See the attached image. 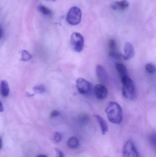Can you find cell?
Segmentation results:
<instances>
[{
    "instance_id": "6da1fadb",
    "label": "cell",
    "mask_w": 156,
    "mask_h": 157,
    "mask_svg": "<svg viewBox=\"0 0 156 157\" xmlns=\"http://www.w3.org/2000/svg\"><path fill=\"white\" fill-rule=\"evenodd\" d=\"M108 119L112 123L120 124L122 121L123 110L117 102L111 101L108 103L105 110Z\"/></svg>"
},
{
    "instance_id": "7a4b0ae2",
    "label": "cell",
    "mask_w": 156,
    "mask_h": 157,
    "mask_svg": "<svg viewBox=\"0 0 156 157\" xmlns=\"http://www.w3.org/2000/svg\"><path fill=\"white\" fill-rule=\"evenodd\" d=\"M123 95L125 98L133 100L136 95L135 85L129 76L122 78Z\"/></svg>"
},
{
    "instance_id": "3957f363",
    "label": "cell",
    "mask_w": 156,
    "mask_h": 157,
    "mask_svg": "<svg viewBox=\"0 0 156 157\" xmlns=\"http://www.w3.org/2000/svg\"><path fill=\"white\" fill-rule=\"evenodd\" d=\"M82 19V12L77 6H73L69 10L67 15V20L70 25H76L80 23Z\"/></svg>"
},
{
    "instance_id": "277c9868",
    "label": "cell",
    "mask_w": 156,
    "mask_h": 157,
    "mask_svg": "<svg viewBox=\"0 0 156 157\" xmlns=\"http://www.w3.org/2000/svg\"><path fill=\"white\" fill-rule=\"evenodd\" d=\"M71 45L74 51L82 52L84 45V39L82 35L78 32L72 33L71 36Z\"/></svg>"
},
{
    "instance_id": "5b68a950",
    "label": "cell",
    "mask_w": 156,
    "mask_h": 157,
    "mask_svg": "<svg viewBox=\"0 0 156 157\" xmlns=\"http://www.w3.org/2000/svg\"><path fill=\"white\" fill-rule=\"evenodd\" d=\"M123 157H139L137 149L131 140H128L124 145Z\"/></svg>"
},
{
    "instance_id": "8992f818",
    "label": "cell",
    "mask_w": 156,
    "mask_h": 157,
    "mask_svg": "<svg viewBox=\"0 0 156 157\" xmlns=\"http://www.w3.org/2000/svg\"><path fill=\"white\" fill-rule=\"evenodd\" d=\"M77 86L79 92L82 94H88L92 90L91 84L83 78H79L77 80Z\"/></svg>"
},
{
    "instance_id": "52a82bcc",
    "label": "cell",
    "mask_w": 156,
    "mask_h": 157,
    "mask_svg": "<svg viewBox=\"0 0 156 157\" xmlns=\"http://www.w3.org/2000/svg\"><path fill=\"white\" fill-rule=\"evenodd\" d=\"M95 95L99 100L105 99L108 96V90L104 85L97 84L94 87Z\"/></svg>"
},
{
    "instance_id": "ba28073f",
    "label": "cell",
    "mask_w": 156,
    "mask_h": 157,
    "mask_svg": "<svg viewBox=\"0 0 156 157\" xmlns=\"http://www.w3.org/2000/svg\"><path fill=\"white\" fill-rule=\"evenodd\" d=\"M109 55L111 57L116 59H121V54L118 52L117 43L114 40L111 39L109 40Z\"/></svg>"
},
{
    "instance_id": "9c48e42d",
    "label": "cell",
    "mask_w": 156,
    "mask_h": 157,
    "mask_svg": "<svg viewBox=\"0 0 156 157\" xmlns=\"http://www.w3.org/2000/svg\"><path fill=\"white\" fill-rule=\"evenodd\" d=\"M134 48L132 43L126 42L124 47V53L123 58L125 60L131 59L134 56Z\"/></svg>"
},
{
    "instance_id": "30bf717a",
    "label": "cell",
    "mask_w": 156,
    "mask_h": 157,
    "mask_svg": "<svg viewBox=\"0 0 156 157\" xmlns=\"http://www.w3.org/2000/svg\"><path fill=\"white\" fill-rule=\"evenodd\" d=\"M96 73L100 81L103 84L106 83L108 80V74L101 65H97L96 67Z\"/></svg>"
},
{
    "instance_id": "8fae6325",
    "label": "cell",
    "mask_w": 156,
    "mask_h": 157,
    "mask_svg": "<svg viewBox=\"0 0 156 157\" xmlns=\"http://www.w3.org/2000/svg\"><path fill=\"white\" fill-rule=\"evenodd\" d=\"M129 3L127 0L116 1L111 4V7L115 11H122L128 8Z\"/></svg>"
},
{
    "instance_id": "7c38bea8",
    "label": "cell",
    "mask_w": 156,
    "mask_h": 157,
    "mask_svg": "<svg viewBox=\"0 0 156 157\" xmlns=\"http://www.w3.org/2000/svg\"><path fill=\"white\" fill-rule=\"evenodd\" d=\"M94 116L96 120H97V121L99 123L101 131L102 134L103 135H105L108 131V125H107L106 121L100 115L95 114L94 115Z\"/></svg>"
},
{
    "instance_id": "4fadbf2b",
    "label": "cell",
    "mask_w": 156,
    "mask_h": 157,
    "mask_svg": "<svg viewBox=\"0 0 156 157\" xmlns=\"http://www.w3.org/2000/svg\"><path fill=\"white\" fill-rule=\"evenodd\" d=\"M116 70L121 79L129 76L127 68L122 63H117L115 65Z\"/></svg>"
},
{
    "instance_id": "5bb4252c",
    "label": "cell",
    "mask_w": 156,
    "mask_h": 157,
    "mask_svg": "<svg viewBox=\"0 0 156 157\" xmlns=\"http://www.w3.org/2000/svg\"><path fill=\"white\" fill-rule=\"evenodd\" d=\"M0 93L4 97H7L9 94V88L8 83L5 80H2L0 83Z\"/></svg>"
},
{
    "instance_id": "9a60e30c",
    "label": "cell",
    "mask_w": 156,
    "mask_h": 157,
    "mask_svg": "<svg viewBox=\"0 0 156 157\" xmlns=\"http://www.w3.org/2000/svg\"><path fill=\"white\" fill-rule=\"evenodd\" d=\"M79 143L78 138L76 137H71L69 139L67 142V146L69 147L72 149L77 148L79 146Z\"/></svg>"
},
{
    "instance_id": "2e32d148",
    "label": "cell",
    "mask_w": 156,
    "mask_h": 157,
    "mask_svg": "<svg viewBox=\"0 0 156 157\" xmlns=\"http://www.w3.org/2000/svg\"><path fill=\"white\" fill-rule=\"evenodd\" d=\"M38 10L39 12L47 16H51L52 15V11L49 9V8L47 7L46 6L43 5H39L38 6Z\"/></svg>"
},
{
    "instance_id": "e0dca14e",
    "label": "cell",
    "mask_w": 156,
    "mask_h": 157,
    "mask_svg": "<svg viewBox=\"0 0 156 157\" xmlns=\"http://www.w3.org/2000/svg\"><path fill=\"white\" fill-rule=\"evenodd\" d=\"M32 58V56L28 51L26 50H23L22 52V59L21 60L23 61H28Z\"/></svg>"
},
{
    "instance_id": "ac0fdd59",
    "label": "cell",
    "mask_w": 156,
    "mask_h": 157,
    "mask_svg": "<svg viewBox=\"0 0 156 157\" xmlns=\"http://www.w3.org/2000/svg\"><path fill=\"white\" fill-rule=\"evenodd\" d=\"M146 70L147 72L150 74H154L155 73L156 67L154 64L147 63L146 65Z\"/></svg>"
},
{
    "instance_id": "d6986e66",
    "label": "cell",
    "mask_w": 156,
    "mask_h": 157,
    "mask_svg": "<svg viewBox=\"0 0 156 157\" xmlns=\"http://www.w3.org/2000/svg\"><path fill=\"white\" fill-rule=\"evenodd\" d=\"M52 139L55 143H59L61 141V139H62V136L60 133L56 132L54 133Z\"/></svg>"
},
{
    "instance_id": "ffe728a7",
    "label": "cell",
    "mask_w": 156,
    "mask_h": 157,
    "mask_svg": "<svg viewBox=\"0 0 156 157\" xmlns=\"http://www.w3.org/2000/svg\"><path fill=\"white\" fill-rule=\"evenodd\" d=\"M34 90L35 93H43L45 92V87L42 85H39L34 87Z\"/></svg>"
},
{
    "instance_id": "44dd1931",
    "label": "cell",
    "mask_w": 156,
    "mask_h": 157,
    "mask_svg": "<svg viewBox=\"0 0 156 157\" xmlns=\"http://www.w3.org/2000/svg\"><path fill=\"white\" fill-rule=\"evenodd\" d=\"M55 151H56V153L57 157H65L64 154L61 150L58 149V148H55Z\"/></svg>"
},
{
    "instance_id": "7402d4cb",
    "label": "cell",
    "mask_w": 156,
    "mask_h": 157,
    "mask_svg": "<svg viewBox=\"0 0 156 157\" xmlns=\"http://www.w3.org/2000/svg\"><path fill=\"white\" fill-rule=\"evenodd\" d=\"M60 113L59 111L57 110H54L51 113V117H57V116H59L60 115Z\"/></svg>"
},
{
    "instance_id": "603a6c76",
    "label": "cell",
    "mask_w": 156,
    "mask_h": 157,
    "mask_svg": "<svg viewBox=\"0 0 156 157\" xmlns=\"http://www.w3.org/2000/svg\"><path fill=\"white\" fill-rule=\"evenodd\" d=\"M155 135H152V136L150 137V140H151V143L153 144L154 143V146H155L156 142H155Z\"/></svg>"
},
{
    "instance_id": "cb8c5ba5",
    "label": "cell",
    "mask_w": 156,
    "mask_h": 157,
    "mask_svg": "<svg viewBox=\"0 0 156 157\" xmlns=\"http://www.w3.org/2000/svg\"><path fill=\"white\" fill-rule=\"evenodd\" d=\"M3 110L4 108L3 106V104L1 100H0V112H2L3 111Z\"/></svg>"
},
{
    "instance_id": "d4e9b609",
    "label": "cell",
    "mask_w": 156,
    "mask_h": 157,
    "mask_svg": "<svg viewBox=\"0 0 156 157\" xmlns=\"http://www.w3.org/2000/svg\"><path fill=\"white\" fill-rule=\"evenodd\" d=\"M2 27H1V26H0V38H1V37H2Z\"/></svg>"
},
{
    "instance_id": "484cf974",
    "label": "cell",
    "mask_w": 156,
    "mask_h": 157,
    "mask_svg": "<svg viewBox=\"0 0 156 157\" xmlns=\"http://www.w3.org/2000/svg\"><path fill=\"white\" fill-rule=\"evenodd\" d=\"M2 140L0 138V149H2Z\"/></svg>"
},
{
    "instance_id": "4316f807",
    "label": "cell",
    "mask_w": 156,
    "mask_h": 157,
    "mask_svg": "<svg viewBox=\"0 0 156 157\" xmlns=\"http://www.w3.org/2000/svg\"><path fill=\"white\" fill-rule=\"evenodd\" d=\"M37 157H47L46 155H39Z\"/></svg>"
},
{
    "instance_id": "83f0119b",
    "label": "cell",
    "mask_w": 156,
    "mask_h": 157,
    "mask_svg": "<svg viewBox=\"0 0 156 157\" xmlns=\"http://www.w3.org/2000/svg\"><path fill=\"white\" fill-rule=\"evenodd\" d=\"M53 1H55V0H53Z\"/></svg>"
}]
</instances>
